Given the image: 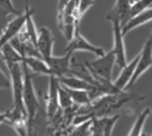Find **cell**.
<instances>
[{"mask_svg":"<svg viewBox=\"0 0 152 136\" xmlns=\"http://www.w3.org/2000/svg\"><path fill=\"white\" fill-rule=\"evenodd\" d=\"M59 80L56 76L50 75L49 76V89L46 93V99H45V110L48 115V120L52 118L57 111L61 109L59 103H58V88H59Z\"/></svg>","mask_w":152,"mask_h":136,"instance_id":"6","label":"cell"},{"mask_svg":"<svg viewBox=\"0 0 152 136\" xmlns=\"http://www.w3.org/2000/svg\"><path fill=\"white\" fill-rule=\"evenodd\" d=\"M8 115H10V109H7L4 112H0V124H7L8 122Z\"/></svg>","mask_w":152,"mask_h":136,"instance_id":"25","label":"cell"},{"mask_svg":"<svg viewBox=\"0 0 152 136\" xmlns=\"http://www.w3.org/2000/svg\"><path fill=\"white\" fill-rule=\"evenodd\" d=\"M91 136H104L97 120H96V118H93V134H91Z\"/></svg>","mask_w":152,"mask_h":136,"instance_id":"24","label":"cell"},{"mask_svg":"<svg viewBox=\"0 0 152 136\" xmlns=\"http://www.w3.org/2000/svg\"><path fill=\"white\" fill-rule=\"evenodd\" d=\"M84 63L95 80L104 79V80L112 81L113 67L115 64V54H114L113 49L109 50L108 52H106L104 55L99 56V58L91 60V61H86Z\"/></svg>","mask_w":152,"mask_h":136,"instance_id":"3","label":"cell"},{"mask_svg":"<svg viewBox=\"0 0 152 136\" xmlns=\"http://www.w3.org/2000/svg\"><path fill=\"white\" fill-rule=\"evenodd\" d=\"M152 7V0H138L135 1L134 4H132V7H131V13H129V19L137 14H139L140 12L147 10Z\"/></svg>","mask_w":152,"mask_h":136,"instance_id":"19","label":"cell"},{"mask_svg":"<svg viewBox=\"0 0 152 136\" xmlns=\"http://www.w3.org/2000/svg\"><path fill=\"white\" fill-rule=\"evenodd\" d=\"M131 7H132V2L129 0H116V4L113 10L115 11L116 16L119 17L121 26H124L129 20Z\"/></svg>","mask_w":152,"mask_h":136,"instance_id":"14","label":"cell"},{"mask_svg":"<svg viewBox=\"0 0 152 136\" xmlns=\"http://www.w3.org/2000/svg\"><path fill=\"white\" fill-rule=\"evenodd\" d=\"M21 66L24 74V104L27 112V120H32L38 113V111L42 109V105L33 87V75L31 74L30 68L25 63H21Z\"/></svg>","mask_w":152,"mask_h":136,"instance_id":"2","label":"cell"},{"mask_svg":"<svg viewBox=\"0 0 152 136\" xmlns=\"http://www.w3.org/2000/svg\"><path fill=\"white\" fill-rule=\"evenodd\" d=\"M75 51H89L96 56L104 55V49L96 47L91 44L89 41H87L80 32V26H76L72 38L68 42V45L64 48V52H75Z\"/></svg>","mask_w":152,"mask_h":136,"instance_id":"4","label":"cell"},{"mask_svg":"<svg viewBox=\"0 0 152 136\" xmlns=\"http://www.w3.org/2000/svg\"><path fill=\"white\" fill-rule=\"evenodd\" d=\"M11 17H12L11 13H8L7 11H5L4 8L0 7V36L2 35V32H4V30L6 29L7 24L10 23Z\"/></svg>","mask_w":152,"mask_h":136,"instance_id":"21","label":"cell"},{"mask_svg":"<svg viewBox=\"0 0 152 136\" xmlns=\"http://www.w3.org/2000/svg\"><path fill=\"white\" fill-rule=\"evenodd\" d=\"M129 1H131L132 4H134V2H135V1H138V0H129Z\"/></svg>","mask_w":152,"mask_h":136,"instance_id":"27","label":"cell"},{"mask_svg":"<svg viewBox=\"0 0 152 136\" xmlns=\"http://www.w3.org/2000/svg\"><path fill=\"white\" fill-rule=\"evenodd\" d=\"M138 60H139V54L121 69L120 74L118 75V78L113 82L116 88H119L121 91H125L127 88V86H128V84H129V81H131V79L133 76V73H134V69L137 67Z\"/></svg>","mask_w":152,"mask_h":136,"instance_id":"10","label":"cell"},{"mask_svg":"<svg viewBox=\"0 0 152 136\" xmlns=\"http://www.w3.org/2000/svg\"><path fill=\"white\" fill-rule=\"evenodd\" d=\"M151 30H152V27H151ZM151 35H152V32H151Z\"/></svg>","mask_w":152,"mask_h":136,"instance_id":"29","label":"cell"},{"mask_svg":"<svg viewBox=\"0 0 152 136\" xmlns=\"http://www.w3.org/2000/svg\"><path fill=\"white\" fill-rule=\"evenodd\" d=\"M11 88V79L5 75L2 69L0 68V89H10Z\"/></svg>","mask_w":152,"mask_h":136,"instance_id":"23","label":"cell"},{"mask_svg":"<svg viewBox=\"0 0 152 136\" xmlns=\"http://www.w3.org/2000/svg\"><path fill=\"white\" fill-rule=\"evenodd\" d=\"M0 7L4 8L5 11H7L8 13H11L12 16H19L20 12L17 11V8L14 7L12 0H0Z\"/></svg>","mask_w":152,"mask_h":136,"instance_id":"22","label":"cell"},{"mask_svg":"<svg viewBox=\"0 0 152 136\" xmlns=\"http://www.w3.org/2000/svg\"><path fill=\"white\" fill-rule=\"evenodd\" d=\"M52 48H53V36L51 33V30L46 26L39 27L38 38H37V49L45 62L52 56Z\"/></svg>","mask_w":152,"mask_h":136,"instance_id":"8","label":"cell"},{"mask_svg":"<svg viewBox=\"0 0 152 136\" xmlns=\"http://www.w3.org/2000/svg\"><path fill=\"white\" fill-rule=\"evenodd\" d=\"M152 67V35L147 38L146 43L144 44L141 51L139 52V60H138V63H137V67L134 69V73H133V76L127 86L126 89H128L132 85L135 84V81L139 79L140 75H142L148 68Z\"/></svg>","mask_w":152,"mask_h":136,"instance_id":"5","label":"cell"},{"mask_svg":"<svg viewBox=\"0 0 152 136\" xmlns=\"http://www.w3.org/2000/svg\"><path fill=\"white\" fill-rule=\"evenodd\" d=\"M65 88L69 92L74 104H77V105L82 106V105H87V104L90 103L88 91H86V89H72V88H68V87H65Z\"/></svg>","mask_w":152,"mask_h":136,"instance_id":"17","label":"cell"},{"mask_svg":"<svg viewBox=\"0 0 152 136\" xmlns=\"http://www.w3.org/2000/svg\"><path fill=\"white\" fill-rule=\"evenodd\" d=\"M120 115H112V116H103V117H99L96 118L102 132L104 136H110L112 131L114 129V125L116 124V122L119 120Z\"/></svg>","mask_w":152,"mask_h":136,"instance_id":"15","label":"cell"},{"mask_svg":"<svg viewBox=\"0 0 152 136\" xmlns=\"http://www.w3.org/2000/svg\"><path fill=\"white\" fill-rule=\"evenodd\" d=\"M142 136H147V135H146V134H142Z\"/></svg>","mask_w":152,"mask_h":136,"instance_id":"28","label":"cell"},{"mask_svg":"<svg viewBox=\"0 0 152 136\" xmlns=\"http://www.w3.org/2000/svg\"><path fill=\"white\" fill-rule=\"evenodd\" d=\"M25 20H26L25 13H20L19 16H15L13 19L10 20L6 29L4 30L2 35L0 36V50L5 44L10 43L11 39H13L23 30V27L25 25Z\"/></svg>","mask_w":152,"mask_h":136,"instance_id":"9","label":"cell"},{"mask_svg":"<svg viewBox=\"0 0 152 136\" xmlns=\"http://www.w3.org/2000/svg\"><path fill=\"white\" fill-rule=\"evenodd\" d=\"M59 80V84L68 87V88H72V89H86V91H89L93 85L89 84L88 81L83 80V79H80L75 75H64V76H61L58 78Z\"/></svg>","mask_w":152,"mask_h":136,"instance_id":"13","label":"cell"},{"mask_svg":"<svg viewBox=\"0 0 152 136\" xmlns=\"http://www.w3.org/2000/svg\"><path fill=\"white\" fill-rule=\"evenodd\" d=\"M23 63H25L31 72H33L34 74H40V75H48L50 76V68L48 66V63L40 58V57H32V56H27L24 57Z\"/></svg>","mask_w":152,"mask_h":136,"instance_id":"12","label":"cell"},{"mask_svg":"<svg viewBox=\"0 0 152 136\" xmlns=\"http://www.w3.org/2000/svg\"><path fill=\"white\" fill-rule=\"evenodd\" d=\"M69 2V0H58V5H57V13L62 12L63 8L65 7V5Z\"/></svg>","mask_w":152,"mask_h":136,"instance_id":"26","label":"cell"},{"mask_svg":"<svg viewBox=\"0 0 152 136\" xmlns=\"http://www.w3.org/2000/svg\"><path fill=\"white\" fill-rule=\"evenodd\" d=\"M95 4V0H78L77 2V13L82 18L83 14Z\"/></svg>","mask_w":152,"mask_h":136,"instance_id":"20","label":"cell"},{"mask_svg":"<svg viewBox=\"0 0 152 136\" xmlns=\"http://www.w3.org/2000/svg\"><path fill=\"white\" fill-rule=\"evenodd\" d=\"M58 103H59V107L62 110L69 109L70 106L74 105V101H72L69 92L66 91V88L63 85H59V88H58Z\"/></svg>","mask_w":152,"mask_h":136,"instance_id":"18","label":"cell"},{"mask_svg":"<svg viewBox=\"0 0 152 136\" xmlns=\"http://www.w3.org/2000/svg\"><path fill=\"white\" fill-rule=\"evenodd\" d=\"M151 20H152V7H150V8L145 10V11L140 12L139 14L132 17V18L122 26V35L125 36V35H127L129 31H132L133 29H135V27H138V26H140V25H142V24H146V23H148V21H151Z\"/></svg>","mask_w":152,"mask_h":136,"instance_id":"11","label":"cell"},{"mask_svg":"<svg viewBox=\"0 0 152 136\" xmlns=\"http://www.w3.org/2000/svg\"><path fill=\"white\" fill-rule=\"evenodd\" d=\"M72 56H74L72 52H64V55H62V56H53L52 55L46 61V63L50 68L51 75L56 76V78L68 75L69 70H70V63H71Z\"/></svg>","mask_w":152,"mask_h":136,"instance_id":"7","label":"cell"},{"mask_svg":"<svg viewBox=\"0 0 152 136\" xmlns=\"http://www.w3.org/2000/svg\"><path fill=\"white\" fill-rule=\"evenodd\" d=\"M93 134V119L86 120L77 125H71L68 136H91Z\"/></svg>","mask_w":152,"mask_h":136,"instance_id":"16","label":"cell"},{"mask_svg":"<svg viewBox=\"0 0 152 136\" xmlns=\"http://www.w3.org/2000/svg\"><path fill=\"white\" fill-rule=\"evenodd\" d=\"M107 19L112 23V29H113V39H114L113 50L115 54V63L120 69H122L128 63L126 57V49H125V42H124L125 36L122 35V26L114 10H112L107 14Z\"/></svg>","mask_w":152,"mask_h":136,"instance_id":"1","label":"cell"}]
</instances>
